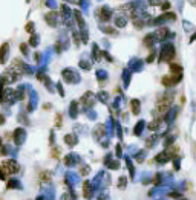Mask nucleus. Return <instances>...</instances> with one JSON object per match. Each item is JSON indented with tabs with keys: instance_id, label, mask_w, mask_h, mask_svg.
<instances>
[{
	"instance_id": "obj_14",
	"label": "nucleus",
	"mask_w": 196,
	"mask_h": 200,
	"mask_svg": "<svg viewBox=\"0 0 196 200\" xmlns=\"http://www.w3.org/2000/svg\"><path fill=\"white\" fill-rule=\"evenodd\" d=\"M130 75H132V73H130V70H129V69H126L124 72H123V76H124V87H129V81H130Z\"/></svg>"
},
{
	"instance_id": "obj_17",
	"label": "nucleus",
	"mask_w": 196,
	"mask_h": 200,
	"mask_svg": "<svg viewBox=\"0 0 196 200\" xmlns=\"http://www.w3.org/2000/svg\"><path fill=\"white\" fill-rule=\"evenodd\" d=\"M101 31L106 32V34H117V31L113 28H109V26H101Z\"/></svg>"
},
{
	"instance_id": "obj_7",
	"label": "nucleus",
	"mask_w": 196,
	"mask_h": 200,
	"mask_svg": "<svg viewBox=\"0 0 196 200\" xmlns=\"http://www.w3.org/2000/svg\"><path fill=\"white\" fill-rule=\"evenodd\" d=\"M5 168H8V173H17L18 171V165L14 161H8L5 162Z\"/></svg>"
},
{
	"instance_id": "obj_21",
	"label": "nucleus",
	"mask_w": 196,
	"mask_h": 200,
	"mask_svg": "<svg viewBox=\"0 0 196 200\" xmlns=\"http://www.w3.org/2000/svg\"><path fill=\"white\" fill-rule=\"evenodd\" d=\"M103 55H104V57H106V58H107V61H109V63H112V61H113V58H112V57H110V55L107 54L106 51H104V52H103Z\"/></svg>"
},
{
	"instance_id": "obj_6",
	"label": "nucleus",
	"mask_w": 196,
	"mask_h": 200,
	"mask_svg": "<svg viewBox=\"0 0 196 200\" xmlns=\"http://www.w3.org/2000/svg\"><path fill=\"white\" fill-rule=\"evenodd\" d=\"M126 25H127V18H126L123 14H120V16L115 17V26H117V28H124Z\"/></svg>"
},
{
	"instance_id": "obj_19",
	"label": "nucleus",
	"mask_w": 196,
	"mask_h": 200,
	"mask_svg": "<svg viewBox=\"0 0 196 200\" xmlns=\"http://www.w3.org/2000/svg\"><path fill=\"white\" fill-rule=\"evenodd\" d=\"M80 66H81L83 69H90V66H92V64H90V61H88V60H86V61L83 60V61L80 63Z\"/></svg>"
},
{
	"instance_id": "obj_5",
	"label": "nucleus",
	"mask_w": 196,
	"mask_h": 200,
	"mask_svg": "<svg viewBox=\"0 0 196 200\" xmlns=\"http://www.w3.org/2000/svg\"><path fill=\"white\" fill-rule=\"evenodd\" d=\"M130 107H132V113L133 115H140V111H141V102H140V99H132Z\"/></svg>"
},
{
	"instance_id": "obj_15",
	"label": "nucleus",
	"mask_w": 196,
	"mask_h": 200,
	"mask_svg": "<svg viewBox=\"0 0 196 200\" xmlns=\"http://www.w3.org/2000/svg\"><path fill=\"white\" fill-rule=\"evenodd\" d=\"M98 98H100V101H101V102L107 104V98H109V93H107V92H100V93H98Z\"/></svg>"
},
{
	"instance_id": "obj_2",
	"label": "nucleus",
	"mask_w": 196,
	"mask_h": 200,
	"mask_svg": "<svg viewBox=\"0 0 196 200\" xmlns=\"http://www.w3.org/2000/svg\"><path fill=\"white\" fill-rule=\"evenodd\" d=\"M95 17L98 18L100 21H107V20H110V17H112V9L109 6H103V8L97 9Z\"/></svg>"
},
{
	"instance_id": "obj_11",
	"label": "nucleus",
	"mask_w": 196,
	"mask_h": 200,
	"mask_svg": "<svg viewBox=\"0 0 196 200\" xmlns=\"http://www.w3.org/2000/svg\"><path fill=\"white\" fill-rule=\"evenodd\" d=\"M65 142L69 144V145H75V144L78 142V139H77V136H74V134H68V136L65 138Z\"/></svg>"
},
{
	"instance_id": "obj_22",
	"label": "nucleus",
	"mask_w": 196,
	"mask_h": 200,
	"mask_svg": "<svg viewBox=\"0 0 196 200\" xmlns=\"http://www.w3.org/2000/svg\"><path fill=\"white\" fill-rule=\"evenodd\" d=\"M149 3L153 5V6H156V5H161V0H149Z\"/></svg>"
},
{
	"instance_id": "obj_23",
	"label": "nucleus",
	"mask_w": 196,
	"mask_h": 200,
	"mask_svg": "<svg viewBox=\"0 0 196 200\" xmlns=\"http://www.w3.org/2000/svg\"><path fill=\"white\" fill-rule=\"evenodd\" d=\"M153 58H155V54H150L149 57H147V60H146V61H147V63H152V60H153Z\"/></svg>"
},
{
	"instance_id": "obj_13",
	"label": "nucleus",
	"mask_w": 196,
	"mask_h": 200,
	"mask_svg": "<svg viewBox=\"0 0 196 200\" xmlns=\"http://www.w3.org/2000/svg\"><path fill=\"white\" fill-rule=\"evenodd\" d=\"M144 43L147 44V46H153L156 41H155V38H153V34H149V35H146L144 38Z\"/></svg>"
},
{
	"instance_id": "obj_10",
	"label": "nucleus",
	"mask_w": 196,
	"mask_h": 200,
	"mask_svg": "<svg viewBox=\"0 0 196 200\" xmlns=\"http://www.w3.org/2000/svg\"><path fill=\"white\" fill-rule=\"evenodd\" d=\"M93 61H100L101 60V52H100V48L98 44H93Z\"/></svg>"
},
{
	"instance_id": "obj_3",
	"label": "nucleus",
	"mask_w": 196,
	"mask_h": 200,
	"mask_svg": "<svg viewBox=\"0 0 196 200\" xmlns=\"http://www.w3.org/2000/svg\"><path fill=\"white\" fill-rule=\"evenodd\" d=\"M175 34H170V31L167 29V28H160V29H156V32H153V38H155V41H164V40H167L169 37H173Z\"/></svg>"
},
{
	"instance_id": "obj_25",
	"label": "nucleus",
	"mask_w": 196,
	"mask_h": 200,
	"mask_svg": "<svg viewBox=\"0 0 196 200\" xmlns=\"http://www.w3.org/2000/svg\"><path fill=\"white\" fill-rule=\"evenodd\" d=\"M195 38H196V32L192 35V38H190V43H192V41H195Z\"/></svg>"
},
{
	"instance_id": "obj_24",
	"label": "nucleus",
	"mask_w": 196,
	"mask_h": 200,
	"mask_svg": "<svg viewBox=\"0 0 196 200\" xmlns=\"http://www.w3.org/2000/svg\"><path fill=\"white\" fill-rule=\"evenodd\" d=\"M117 154H118V157L121 156V145H120V144L117 145Z\"/></svg>"
},
{
	"instance_id": "obj_9",
	"label": "nucleus",
	"mask_w": 196,
	"mask_h": 200,
	"mask_svg": "<svg viewBox=\"0 0 196 200\" xmlns=\"http://www.w3.org/2000/svg\"><path fill=\"white\" fill-rule=\"evenodd\" d=\"M130 67H132L133 70H141V69H143V63H141V60H138V58L132 60V63H130Z\"/></svg>"
},
{
	"instance_id": "obj_26",
	"label": "nucleus",
	"mask_w": 196,
	"mask_h": 200,
	"mask_svg": "<svg viewBox=\"0 0 196 200\" xmlns=\"http://www.w3.org/2000/svg\"><path fill=\"white\" fill-rule=\"evenodd\" d=\"M68 2H77V0H68Z\"/></svg>"
},
{
	"instance_id": "obj_1",
	"label": "nucleus",
	"mask_w": 196,
	"mask_h": 200,
	"mask_svg": "<svg viewBox=\"0 0 196 200\" xmlns=\"http://www.w3.org/2000/svg\"><path fill=\"white\" fill-rule=\"evenodd\" d=\"M173 57H175V46L170 44V43H167L161 49L160 55H158V61L160 63H162V61H172Z\"/></svg>"
},
{
	"instance_id": "obj_4",
	"label": "nucleus",
	"mask_w": 196,
	"mask_h": 200,
	"mask_svg": "<svg viewBox=\"0 0 196 200\" xmlns=\"http://www.w3.org/2000/svg\"><path fill=\"white\" fill-rule=\"evenodd\" d=\"M81 102H83V106H84L86 109L92 107V104L95 102V95H93L92 92H88V93H84V95H83V99H81Z\"/></svg>"
},
{
	"instance_id": "obj_20",
	"label": "nucleus",
	"mask_w": 196,
	"mask_h": 200,
	"mask_svg": "<svg viewBox=\"0 0 196 200\" xmlns=\"http://www.w3.org/2000/svg\"><path fill=\"white\" fill-rule=\"evenodd\" d=\"M144 154H146V151H140V153H138V156H136V161H138V162H143L144 161Z\"/></svg>"
},
{
	"instance_id": "obj_8",
	"label": "nucleus",
	"mask_w": 196,
	"mask_h": 200,
	"mask_svg": "<svg viewBox=\"0 0 196 200\" xmlns=\"http://www.w3.org/2000/svg\"><path fill=\"white\" fill-rule=\"evenodd\" d=\"M144 127H146V122H144V121H138V124H136V125H135V128H133L135 136H141Z\"/></svg>"
},
{
	"instance_id": "obj_12",
	"label": "nucleus",
	"mask_w": 196,
	"mask_h": 200,
	"mask_svg": "<svg viewBox=\"0 0 196 200\" xmlns=\"http://www.w3.org/2000/svg\"><path fill=\"white\" fill-rule=\"evenodd\" d=\"M160 125H161V119H153V121L147 125V128H149V130H156V128H160Z\"/></svg>"
},
{
	"instance_id": "obj_16",
	"label": "nucleus",
	"mask_w": 196,
	"mask_h": 200,
	"mask_svg": "<svg viewBox=\"0 0 196 200\" xmlns=\"http://www.w3.org/2000/svg\"><path fill=\"white\" fill-rule=\"evenodd\" d=\"M97 78H98L100 81H104V80H107V72H106V70H98V72H97Z\"/></svg>"
},
{
	"instance_id": "obj_18",
	"label": "nucleus",
	"mask_w": 196,
	"mask_h": 200,
	"mask_svg": "<svg viewBox=\"0 0 196 200\" xmlns=\"http://www.w3.org/2000/svg\"><path fill=\"white\" fill-rule=\"evenodd\" d=\"M71 116L72 118L77 116V102H72L71 104Z\"/></svg>"
}]
</instances>
